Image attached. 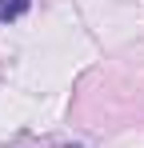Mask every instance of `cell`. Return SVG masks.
<instances>
[{
	"mask_svg": "<svg viewBox=\"0 0 144 148\" xmlns=\"http://www.w3.org/2000/svg\"><path fill=\"white\" fill-rule=\"evenodd\" d=\"M28 12V0H0V20H16Z\"/></svg>",
	"mask_w": 144,
	"mask_h": 148,
	"instance_id": "obj_1",
	"label": "cell"
}]
</instances>
